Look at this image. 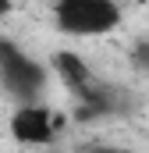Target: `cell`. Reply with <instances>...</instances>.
<instances>
[{
    "label": "cell",
    "instance_id": "obj_7",
    "mask_svg": "<svg viewBox=\"0 0 149 153\" xmlns=\"http://www.w3.org/2000/svg\"><path fill=\"white\" fill-rule=\"evenodd\" d=\"M11 11H14V0H0V18H7Z\"/></svg>",
    "mask_w": 149,
    "mask_h": 153
},
{
    "label": "cell",
    "instance_id": "obj_6",
    "mask_svg": "<svg viewBox=\"0 0 149 153\" xmlns=\"http://www.w3.org/2000/svg\"><path fill=\"white\" fill-rule=\"evenodd\" d=\"M85 153H128V150H121V146H89Z\"/></svg>",
    "mask_w": 149,
    "mask_h": 153
},
{
    "label": "cell",
    "instance_id": "obj_8",
    "mask_svg": "<svg viewBox=\"0 0 149 153\" xmlns=\"http://www.w3.org/2000/svg\"><path fill=\"white\" fill-rule=\"evenodd\" d=\"M14 4H18V0H14Z\"/></svg>",
    "mask_w": 149,
    "mask_h": 153
},
{
    "label": "cell",
    "instance_id": "obj_5",
    "mask_svg": "<svg viewBox=\"0 0 149 153\" xmlns=\"http://www.w3.org/2000/svg\"><path fill=\"white\" fill-rule=\"evenodd\" d=\"M131 68L149 71V39H139V43L131 46Z\"/></svg>",
    "mask_w": 149,
    "mask_h": 153
},
{
    "label": "cell",
    "instance_id": "obj_3",
    "mask_svg": "<svg viewBox=\"0 0 149 153\" xmlns=\"http://www.w3.org/2000/svg\"><path fill=\"white\" fill-rule=\"evenodd\" d=\"M57 132V117L46 107H36V103H25L11 114V135L18 143H50Z\"/></svg>",
    "mask_w": 149,
    "mask_h": 153
},
{
    "label": "cell",
    "instance_id": "obj_4",
    "mask_svg": "<svg viewBox=\"0 0 149 153\" xmlns=\"http://www.w3.org/2000/svg\"><path fill=\"white\" fill-rule=\"evenodd\" d=\"M53 71L64 78V85L71 89L78 100L92 96V89L100 85V82L92 78V71L85 68V61H82L78 53H71V50H57V53H53Z\"/></svg>",
    "mask_w": 149,
    "mask_h": 153
},
{
    "label": "cell",
    "instance_id": "obj_1",
    "mask_svg": "<svg viewBox=\"0 0 149 153\" xmlns=\"http://www.w3.org/2000/svg\"><path fill=\"white\" fill-rule=\"evenodd\" d=\"M53 22L64 36H107L121 25L117 0H53Z\"/></svg>",
    "mask_w": 149,
    "mask_h": 153
},
{
    "label": "cell",
    "instance_id": "obj_2",
    "mask_svg": "<svg viewBox=\"0 0 149 153\" xmlns=\"http://www.w3.org/2000/svg\"><path fill=\"white\" fill-rule=\"evenodd\" d=\"M0 78L18 100L32 103L46 85V68L36 64L25 50H18L11 39H0Z\"/></svg>",
    "mask_w": 149,
    "mask_h": 153
}]
</instances>
